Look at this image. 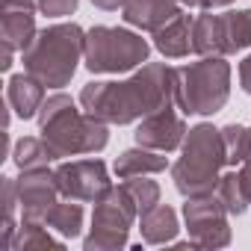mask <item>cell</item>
Here are the masks:
<instances>
[{
    "label": "cell",
    "instance_id": "5b68a950",
    "mask_svg": "<svg viewBox=\"0 0 251 251\" xmlns=\"http://www.w3.org/2000/svg\"><path fill=\"white\" fill-rule=\"evenodd\" d=\"M230 68L222 59H204L177 71L175 98L186 115H210L227 100Z\"/></svg>",
    "mask_w": 251,
    "mask_h": 251
},
{
    "label": "cell",
    "instance_id": "ba28073f",
    "mask_svg": "<svg viewBox=\"0 0 251 251\" xmlns=\"http://www.w3.org/2000/svg\"><path fill=\"white\" fill-rule=\"evenodd\" d=\"M53 180H56V189L71 198H95L98 201L109 189L106 169L100 160H80V163L62 166L53 175Z\"/></svg>",
    "mask_w": 251,
    "mask_h": 251
},
{
    "label": "cell",
    "instance_id": "9a60e30c",
    "mask_svg": "<svg viewBox=\"0 0 251 251\" xmlns=\"http://www.w3.org/2000/svg\"><path fill=\"white\" fill-rule=\"evenodd\" d=\"M222 139H225V154H227L230 163L251 166V130H245V127H225Z\"/></svg>",
    "mask_w": 251,
    "mask_h": 251
},
{
    "label": "cell",
    "instance_id": "8992f818",
    "mask_svg": "<svg viewBox=\"0 0 251 251\" xmlns=\"http://www.w3.org/2000/svg\"><path fill=\"white\" fill-rule=\"evenodd\" d=\"M86 68L89 71H127L148 59V42L115 27H95L86 36Z\"/></svg>",
    "mask_w": 251,
    "mask_h": 251
},
{
    "label": "cell",
    "instance_id": "52a82bcc",
    "mask_svg": "<svg viewBox=\"0 0 251 251\" xmlns=\"http://www.w3.org/2000/svg\"><path fill=\"white\" fill-rule=\"evenodd\" d=\"M192 48L198 53H233L251 45V9L227 15H201L192 27Z\"/></svg>",
    "mask_w": 251,
    "mask_h": 251
},
{
    "label": "cell",
    "instance_id": "5bb4252c",
    "mask_svg": "<svg viewBox=\"0 0 251 251\" xmlns=\"http://www.w3.org/2000/svg\"><path fill=\"white\" fill-rule=\"evenodd\" d=\"M175 230H177V219L169 207H151L142 216V233L148 242H166L175 236Z\"/></svg>",
    "mask_w": 251,
    "mask_h": 251
},
{
    "label": "cell",
    "instance_id": "6da1fadb",
    "mask_svg": "<svg viewBox=\"0 0 251 251\" xmlns=\"http://www.w3.org/2000/svg\"><path fill=\"white\" fill-rule=\"evenodd\" d=\"M175 80H177V71L166 65H148L142 74H136L127 83H89L80 100L95 118L127 124L139 115L166 109L177 89Z\"/></svg>",
    "mask_w": 251,
    "mask_h": 251
},
{
    "label": "cell",
    "instance_id": "30bf717a",
    "mask_svg": "<svg viewBox=\"0 0 251 251\" xmlns=\"http://www.w3.org/2000/svg\"><path fill=\"white\" fill-rule=\"evenodd\" d=\"M177 15L180 12L175 6V0H130V3L124 6V21L136 24L142 30H154V33Z\"/></svg>",
    "mask_w": 251,
    "mask_h": 251
},
{
    "label": "cell",
    "instance_id": "7a4b0ae2",
    "mask_svg": "<svg viewBox=\"0 0 251 251\" xmlns=\"http://www.w3.org/2000/svg\"><path fill=\"white\" fill-rule=\"evenodd\" d=\"M42 139L50 157H68L80 151H98L106 145V127L95 118H83L68 95H56L42 106Z\"/></svg>",
    "mask_w": 251,
    "mask_h": 251
},
{
    "label": "cell",
    "instance_id": "9c48e42d",
    "mask_svg": "<svg viewBox=\"0 0 251 251\" xmlns=\"http://www.w3.org/2000/svg\"><path fill=\"white\" fill-rule=\"evenodd\" d=\"M183 133H186L183 121L166 106V109L148 115V121L136 130V142L139 145H148V148H157V151H172V148L180 145Z\"/></svg>",
    "mask_w": 251,
    "mask_h": 251
},
{
    "label": "cell",
    "instance_id": "2e32d148",
    "mask_svg": "<svg viewBox=\"0 0 251 251\" xmlns=\"http://www.w3.org/2000/svg\"><path fill=\"white\" fill-rule=\"evenodd\" d=\"M166 160L157 154H145V151H124L115 163L118 175H133V172H163Z\"/></svg>",
    "mask_w": 251,
    "mask_h": 251
},
{
    "label": "cell",
    "instance_id": "7402d4cb",
    "mask_svg": "<svg viewBox=\"0 0 251 251\" xmlns=\"http://www.w3.org/2000/svg\"><path fill=\"white\" fill-rule=\"evenodd\" d=\"M239 180H242V189H245V195H248V201H251V166H245V169H242Z\"/></svg>",
    "mask_w": 251,
    "mask_h": 251
},
{
    "label": "cell",
    "instance_id": "603a6c76",
    "mask_svg": "<svg viewBox=\"0 0 251 251\" xmlns=\"http://www.w3.org/2000/svg\"><path fill=\"white\" fill-rule=\"evenodd\" d=\"M230 0H198V6H225Z\"/></svg>",
    "mask_w": 251,
    "mask_h": 251
},
{
    "label": "cell",
    "instance_id": "44dd1931",
    "mask_svg": "<svg viewBox=\"0 0 251 251\" xmlns=\"http://www.w3.org/2000/svg\"><path fill=\"white\" fill-rule=\"evenodd\" d=\"M95 6H100V9H118V6H127L130 0H92Z\"/></svg>",
    "mask_w": 251,
    "mask_h": 251
},
{
    "label": "cell",
    "instance_id": "ac0fdd59",
    "mask_svg": "<svg viewBox=\"0 0 251 251\" xmlns=\"http://www.w3.org/2000/svg\"><path fill=\"white\" fill-rule=\"evenodd\" d=\"M219 198H222V204H225L227 213H242V210H245L248 195H245V189H242L239 175H225V177H222V183H219Z\"/></svg>",
    "mask_w": 251,
    "mask_h": 251
},
{
    "label": "cell",
    "instance_id": "d6986e66",
    "mask_svg": "<svg viewBox=\"0 0 251 251\" xmlns=\"http://www.w3.org/2000/svg\"><path fill=\"white\" fill-rule=\"evenodd\" d=\"M39 6L48 15H71L77 9V0H39Z\"/></svg>",
    "mask_w": 251,
    "mask_h": 251
},
{
    "label": "cell",
    "instance_id": "277c9868",
    "mask_svg": "<svg viewBox=\"0 0 251 251\" xmlns=\"http://www.w3.org/2000/svg\"><path fill=\"white\" fill-rule=\"evenodd\" d=\"M225 160H227V154H225V139L219 136V130H213L210 124H201V127L189 130L183 160L175 166L177 189L183 195H189V198L213 192L216 172H219V166Z\"/></svg>",
    "mask_w": 251,
    "mask_h": 251
},
{
    "label": "cell",
    "instance_id": "e0dca14e",
    "mask_svg": "<svg viewBox=\"0 0 251 251\" xmlns=\"http://www.w3.org/2000/svg\"><path fill=\"white\" fill-rule=\"evenodd\" d=\"M45 219L56 227V230H62L65 236H77L80 233V219H83V210L74 204H53L48 213H45Z\"/></svg>",
    "mask_w": 251,
    "mask_h": 251
},
{
    "label": "cell",
    "instance_id": "3957f363",
    "mask_svg": "<svg viewBox=\"0 0 251 251\" xmlns=\"http://www.w3.org/2000/svg\"><path fill=\"white\" fill-rule=\"evenodd\" d=\"M86 48V39L80 27L59 24L50 30H42L39 39L27 48L24 62L30 77H36L45 86H65L77 68V56Z\"/></svg>",
    "mask_w": 251,
    "mask_h": 251
},
{
    "label": "cell",
    "instance_id": "ffe728a7",
    "mask_svg": "<svg viewBox=\"0 0 251 251\" xmlns=\"http://www.w3.org/2000/svg\"><path fill=\"white\" fill-rule=\"evenodd\" d=\"M239 80H242V89L251 95V56L242 62V68H239Z\"/></svg>",
    "mask_w": 251,
    "mask_h": 251
},
{
    "label": "cell",
    "instance_id": "4fadbf2b",
    "mask_svg": "<svg viewBox=\"0 0 251 251\" xmlns=\"http://www.w3.org/2000/svg\"><path fill=\"white\" fill-rule=\"evenodd\" d=\"M42 86H45V83H39L36 77H24V74H18V77L9 80V103L15 106V112H18L21 118H30V115L39 109L42 95H45Z\"/></svg>",
    "mask_w": 251,
    "mask_h": 251
},
{
    "label": "cell",
    "instance_id": "7c38bea8",
    "mask_svg": "<svg viewBox=\"0 0 251 251\" xmlns=\"http://www.w3.org/2000/svg\"><path fill=\"white\" fill-rule=\"evenodd\" d=\"M192 27H195V21L189 15L172 18L166 27L157 30V48L166 56H183V53H189V48H192Z\"/></svg>",
    "mask_w": 251,
    "mask_h": 251
},
{
    "label": "cell",
    "instance_id": "8fae6325",
    "mask_svg": "<svg viewBox=\"0 0 251 251\" xmlns=\"http://www.w3.org/2000/svg\"><path fill=\"white\" fill-rule=\"evenodd\" d=\"M33 3L30 0H6L3 15V45L6 48H27L33 33Z\"/></svg>",
    "mask_w": 251,
    "mask_h": 251
}]
</instances>
